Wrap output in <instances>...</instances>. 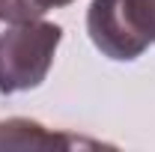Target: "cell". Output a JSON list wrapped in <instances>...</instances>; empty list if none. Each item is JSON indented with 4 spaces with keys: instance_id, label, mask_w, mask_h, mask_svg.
I'll return each instance as SVG.
<instances>
[{
    "instance_id": "1",
    "label": "cell",
    "mask_w": 155,
    "mask_h": 152,
    "mask_svg": "<svg viewBox=\"0 0 155 152\" xmlns=\"http://www.w3.org/2000/svg\"><path fill=\"white\" fill-rule=\"evenodd\" d=\"M63 27L51 21H21L0 33V93L36 90L54 66Z\"/></svg>"
},
{
    "instance_id": "2",
    "label": "cell",
    "mask_w": 155,
    "mask_h": 152,
    "mask_svg": "<svg viewBox=\"0 0 155 152\" xmlns=\"http://www.w3.org/2000/svg\"><path fill=\"white\" fill-rule=\"evenodd\" d=\"M87 33L104 57L131 63L155 42V0H93Z\"/></svg>"
},
{
    "instance_id": "3",
    "label": "cell",
    "mask_w": 155,
    "mask_h": 152,
    "mask_svg": "<svg viewBox=\"0 0 155 152\" xmlns=\"http://www.w3.org/2000/svg\"><path fill=\"white\" fill-rule=\"evenodd\" d=\"M81 143H90V140L48 131L45 125H39L33 119L15 116V119L0 122V149H69V146H81Z\"/></svg>"
},
{
    "instance_id": "4",
    "label": "cell",
    "mask_w": 155,
    "mask_h": 152,
    "mask_svg": "<svg viewBox=\"0 0 155 152\" xmlns=\"http://www.w3.org/2000/svg\"><path fill=\"white\" fill-rule=\"evenodd\" d=\"M45 12L36 6V0H0V21L21 24V21H36Z\"/></svg>"
},
{
    "instance_id": "5",
    "label": "cell",
    "mask_w": 155,
    "mask_h": 152,
    "mask_svg": "<svg viewBox=\"0 0 155 152\" xmlns=\"http://www.w3.org/2000/svg\"><path fill=\"white\" fill-rule=\"evenodd\" d=\"M72 0H36V6L42 12H48V9H63V6H69Z\"/></svg>"
}]
</instances>
